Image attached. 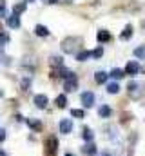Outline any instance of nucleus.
I'll list each match as a JSON object with an SVG mask.
<instances>
[{
  "label": "nucleus",
  "instance_id": "412c9836",
  "mask_svg": "<svg viewBox=\"0 0 145 156\" xmlns=\"http://www.w3.org/2000/svg\"><path fill=\"white\" fill-rule=\"evenodd\" d=\"M134 56L140 58V60H145V45H140L134 49Z\"/></svg>",
  "mask_w": 145,
  "mask_h": 156
},
{
  "label": "nucleus",
  "instance_id": "f03ea898",
  "mask_svg": "<svg viewBox=\"0 0 145 156\" xmlns=\"http://www.w3.org/2000/svg\"><path fill=\"white\" fill-rule=\"evenodd\" d=\"M129 94L133 96V98H140L142 96V85L138 83V82H129Z\"/></svg>",
  "mask_w": 145,
  "mask_h": 156
},
{
  "label": "nucleus",
  "instance_id": "dca6fc26",
  "mask_svg": "<svg viewBox=\"0 0 145 156\" xmlns=\"http://www.w3.org/2000/svg\"><path fill=\"white\" fill-rule=\"evenodd\" d=\"M26 2H20V4H15L13 5V15H20V13H24L26 11Z\"/></svg>",
  "mask_w": 145,
  "mask_h": 156
},
{
  "label": "nucleus",
  "instance_id": "7ed1b4c3",
  "mask_svg": "<svg viewBox=\"0 0 145 156\" xmlns=\"http://www.w3.org/2000/svg\"><path fill=\"white\" fill-rule=\"evenodd\" d=\"M80 100H82V105H83V107H93V104H94V94H93L91 91H85V93H82Z\"/></svg>",
  "mask_w": 145,
  "mask_h": 156
},
{
  "label": "nucleus",
  "instance_id": "39448f33",
  "mask_svg": "<svg viewBox=\"0 0 145 156\" xmlns=\"http://www.w3.org/2000/svg\"><path fill=\"white\" fill-rule=\"evenodd\" d=\"M138 71H140V66H138V62H134V60H131L127 66H125V75H129V76H136L138 75Z\"/></svg>",
  "mask_w": 145,
  "mask_h": 156
},
{
  "label": "nucleus",
  "instance_id": "0eeeda50",
  "mask_svg": "<svg viewBox=\"0 0 145 156\" xmlns=\"http://www.w3.org/2000/svg\"><path fill=\"white\" fill-rule=\"evenodd\" d=\"M72 131V120L69 118H64V120H60V133H64V134H69Z\"/></svg>",
  "mask_w": 145,
  "mask_h": 156
},
{
  "label": "nucleus",
  "instance_id": "1a4fd4ad",
  "mask_svg": "<svg viewBox=\"0 0 145 156\" xmlns=\"http://www.w3.org/2000/svg\"><path fill=\"white\" fill-rule=\"evenodd\" d=\"M74 42H78V38H67V40H64V44H62L64 53H72V51H74V45H71V44H74Z\"/></svg>",
  "mask_w": 145,
  "mask_h": 156
},
{
  "label": "nucleus",
  "instance_id": "20e7f679",
  "mask_svg": "<svg viewBox=\"0 0 145 156\" xmlns=\"http://www.w3.org/2000/svg\"><path fill=\"white\" fill-rule=\"evenodd\" d=\"M45 147H47V156H55L56 149H58V140H56L55 136L47 138V144H45Z\"/></svg>",
  "mask_w": 145,
  "mask_h": 156
},
{
  "label": "nucleus",
  "instance_id": "6e6552de",
  "mask_svg": "<svg viewBox=\"0 0 145 156\" xmlns=\"http://www.w3.org/2000/svg\"><path fill=\"white\" fill-rule=\"evenodd\" d=\"M5 24H7L9 27L16 29V27H20V16H18V15H11V16H7Z\"/></svg>",
  "mask_w": 145,
  "mask_h": 156
},
{
  "label": "nucleus",
  "instance_id": "f3484780",
  "mask_svg": "<svg viewBox=\"0 0 145 156\" xmlns=\"http://www.w3.org/2000/svg\"><path fill=\"white\" fill-rule=\"evenodd\" d=\"M82 136H83V140L89 144V142H93V138H94V134H93V131L89 129V127H83V133H82Z\"/></svg>",
  "mask_w": 145,
  "mask_h": 156
},
{
  "label": "nucleus",
  "instance_id": "4be33fe9",
  "mask_svg": "<svg viewBox=\"0 0 145 156\" xmlns=\"http://www.w3.org/2000/svg\"><path fill=\"white\" fill-rule=\"evenodd\" d=\"M111 76L114 78V80H120V78H123V76H125V73H123L122 69H118V67H114V69L111 71Z\"/></svg>",
  "mask_w": 145,
  "mask_h": 156
},
{
  "label": "nucleus",
  "instance_id": "a878e982",
  "mask_svg": "<svg viewBox=\"0 0 145 156\" xmlns=\"http://www.w3.org/2000/svg\"><path fill=\"white\" fill-rule=\"evenodd\" d=\"M83 115H85V113H83L82 109H72L71 111V116H74V118H83Z\"/></svg>",
  "mask_w": 145,
  "mask_h": 156
},
{
  "label": "nucleus",
  "instance_id": "aec40b11",
  "mask_svg": "<svg viewBox=\"0 0 145 156\" xmlns=\"http://www.w3.org/2000/svg\"><path fill=\"white\" fill-rule=\"evenodd\" d=\"M131 37H133V26H127V27L123 29V33L120 35V38L122 40H129Z\"/></svg>",
  "mask_w": 145,
  "mask_h": 156
},
{
  "label": "nucleus",
  "instance_id": "c756f323",
  "mask_svg": "<svg viewBox=\"0 0 145 156\" xmlns=\"http://www.w3.org/2000/svg\"><path fill=\"white\" fill-rule=\"evenodd\" d=\"M4 140H5V131H4V129H0V144H2Z\"/></svg>",
  "mask_w": 145,
  "mask_h": 156
},
{
  "label": "nucleus",
  "instance_id": "473e14b6",
  "mask_svg": "<svg viewBox=\"0 0 145 156\" xmlns=\"http://www.w3.org/2000/svg\"><path fill=\"white\" fill-rule=\"evenodd\" d=\"M65 156H74V154H71V153H67V154H65Z\"/></svg>",
  "mask_w": 145,
  "mask_h": 156
},
{
  "label": "nucleus",
  "instance_id": "ddd939ff",
  "mask_svg": "<svg viewBox=\"0 0 145 156\" xmlns=\"http://www.w3.org/2000/svg\"><path fill=\"white\" fill-rule=\"evenodd\" d=\"M91 58V51H80V53H76V60L78 62H85V60H89Z\"/></svg>",
  "mask_w": 145,
  "mask_h": 156
},
{
  "label": "nucleus",
  "instance_id": "9d476101",
  "mask_svg": "<svg viewBox=\"0 0 145 156\" xmlns=\"http://www.w3.org/2000/svg\"><path fill=\"white\" fill-rule=\"evenodd\" d=\"M82 151H83V154H87V156H94L96 154V145L93 142H89V144H85L82 147Z\"/></svg>",
  "mask_w": 145,
  "mask_h": 156
},
{
  "label": "nucleus",
  "instance_id": "423d86ee",
  "mask_svg": "<svg viewBox=\"0 0 145 156\" xmlns=\"http://www.w3.org/2000/svg\"><path fill=\"white\" fill-rule=\"evenodd\" d=\"M33 102H35V105L38 109H45L47 104H49V98H47L45 94H36L35 98H33Z\"/></svg>",
  "mask_w": 145,
  "mask_h": 156
},
{
  "label": "nucleus",
  "instance_id": "cd10ccee",
  "mask_svg": "<svg viewBox=\"0 0 145 156\" xmlns=\"http://www.w3.org/2000/svg\"><path fill=\"white\" fill-rule=\"evenodd\" d=\"M5 42H9V37L5 33H0V45H4Z\"/></svg>",
  "mask_w": 145,
  "mask_h": 156
},
{
  "label": "nucleus",
  "instance_id": "2f4dec72",
  "mask_svg": "<svg viewBox=\"0 0 145 156\" xmlns=\"http://www.w3.org/2000/svg\"><path fill=\"white\" fill-rule=\"evenodd\" d=\"M0 156H7V154H5V153H4V151H0Z\"/></svg>",
  "mask_w": 145,
  "mask_h": 156
},
{
  "label": "nucleus",
  "instance_id": "c9c22d12",
  "mask_svg": "<svg viewBox=\"0 0 145 156\" xmlns=\"http://www.w3.org/2000/svg\"><path fill=\"white\" fill-rule=\"evenodd\" d=\"M143 26H145V22H143Z\"/></svg>",
  "mask_w": 145,
  "mask_h": 156
},
{
  "label": "nucleus",
  "instance_id": "5701e85b",
  "mask_svg": "<svg viewBox=\"0 0 145 156\" xmlns=\"http://www.w3.org/2000/svg\"><path fill=\"white\" fill-rule=\"evenodd\" d=\"M107 91L111 93V94H118V93H120V85H118L116 82H112V83L107 85Z\"/></svg>",
  "mask_w": 145,
  "mask_h": 156
},
{
  "label": "nucleus",
  "instance_id": "f8f14e48",
  "mask_svg": "<svg viewBox=\"0 0 145 156\" xmlns=\"http://www.w3.org/2000/svg\"><path fill=\"white\" fill-rule=\"evenodd\" d=\"M35 33H36V37H47V35H49V29H47L45 26L38 24V26L35 27Z\"/></svg>",
  "mask_w": 145,
  "mask_h": 156
},
{
  "label": "nucleus",
  "instance_id": "a211bd4d",
  "mask_svg": "<svg viewBox=\"0 0 145 156\" xmlns=\"http://www.w3.org/2000/svg\"><path fill=\"white\" fill-rule=\"evenodd\" d=\"M111 113H112V111H111V107H109V105H102V107L98 109V115H100L102 118H109V116H111Z\"/></svg>",
  "mask_w": 145,
  "mask_h": 156
},
{
  "label": "nucleus",
  "instance_id": "9b49d317",
  "mask_svg": "<svg viewBox=\"0 0 145 156\" xmlns=\"http://www.w3.org/2000/svg\"><path fill=\"white\" fill-rule=\"evenodd\" d=\"M26 123H27V125H29L33 131H36V133L42 129V122H38V120H33V118H27V120H26Z\"/></svg>",
  "mask_w": 145,
  "mask_h": 156
},
{
  "label": "nucleus",
  "instance_id": "f704fd0d",
  "mask_svg": "<svg viewBox=\"0 0 145 156\" xmlns=\"http://www.w3.org/2000/svg\"><path fill=\"white\" fill-rule=\"evenodd\" d=\"M143 73H145V66H143Z\"/></svg>",
  "mask_w": 145,
  "mask_h": 156
},
{
  "label": "nucleus",
  "instance_id": "2eb2a0df",
  "mask_svg": "<svg viewBox=\"0 0 145 156\" xmlns=\"http://www.w3.org/2000/svg\"><path fill=\"white\" fill-rule=\"evenodd\" d=\"M107 73H105V71H98V73H96V75H94V80H96V83H105V82H107Z\"/></svg>",
  "mask_w": 145,
  "mask_h": 156
},
{
  "label": "nucleus",
  "instance_id": "6ab92c4d",
  "mask_svg": "<svg viewBox=\"0 0 145 156\" xmlns=\"http://www.w3.org/2000/svg\"><path fill=\"white\" fill-rule=\"evenodd\" d=\"M96 38H98V42H109V40H111V35H109L105 29H102V31H98Z\"/></svg>",
  "mask_w": 145,
  "mask_h": 156
},
{
  "label": "nucleus",
  "instance_id": "b1692460",
  "mask_svg": "<svg viewBox=\"0 0 145 156\" xmlns=\"http://www.w3.org/2000/svg\"><path fill=\"white\" fill-rule=\"evenodd\" d=\"M91 56H93V58H102V56H104V47H102V45L96 47V49L91 53Z\"/></svg>",
  "mask_w": 145,
  "mask_h": 156
},
{
  "label": "nucleus",
  "instance_id": "393cba45",
  "mask_svg": "<svg viewBox=\"0 0 145 156\" xmlns=\"http://www.w3.org/2000/svg\"><path fill=\"white\" fill-rule=\"evenodd\" d=\"M51 66H58V67H62V58H60V56H51Z\"/></svg>",
  "mask_w": 145,
  "mask_h": 156
},
{
  "label": "nucleus",
  "instance_id": "bb28decb",
  "mask_svg": "<svg viewBox=\"0 0 145 156\" xmlns=\"http://www.w3.org/2000/svg\"><path fill=\"white\" fill-rule=\"evenodd\" d=\"M29 85H31V80H29V78H24V80H22V89H24V91H27V89H29Z\"/></svg>",
  "mask_w": 145,
  "mask_h": 156
},
{
  "label": "nucleus",
  "instance_id": "4468645a",
  "mask_svg": "<svg viewBox=\"0 0 145 156\" xmlns=\"http://www.w3.org/2000/svg\"><path fill=\"white\" fill-rule=\"evenodd\" d=\"M55 102H56V107H60V109H64V107L67 105V96H65V94H58Z\"/></svg>",
  "mask_w": 145,
  "mask_h": 156
},
{
  "label": "nucleus",
  "instance_id": "f257e3e1",
  "mask_svg": "<svg viewBox=\"0 0 145 156\" xmlns=\"http://www.w3.org/2000/svg\"><path fill=\"white\" fill-rule=\"evenodd\" d=\"M76 87H78V78H76V75L72 73L69 78H65L64 89H65V93H72V91H76Z\"/></svg>",
  "mask_w": 145,
  "mask_h": 156
},
{
  "label": "nucleus",
  "instance_id": "72a5a7b5",
  "mask_svg": "<svg viewBox=\"0 0 145 156\" xmlns=\"http://www.w3.org/2000/svg\"><path fill=\"white\" fill-rule=\"evenodd\" d=\"M26 2H35V0H26Z\"/></svg>",
  "mask_w": 145,
  "mask_h": 156
},
{
  "label": "nucleus",
  "instance_id": "c85d7f7f",
  "mask_svg": "<svg viewBox=\"0 0 145 156\" xmlns=\"http://www.w3.org/2000/svg\"><path fill=\"white\" fill-rule=\"evenodd\" d=\"M0 16H5V4H4V0H0Z\"/></svg>",
  "mask_w": 145,
  "mask_h": 156
},
{
  "label": "nucleus",
  "instance_id": "7c9ffc66",
  "mask_svg": "<svg viewBox=\"0 0 145 156\" xmlns=\"http://www.w3.org/2000/svg\"><path fill=\"white\" fill-rule=\"evenodd\" d=\"M44 2H47V4H56L58 0H44Z\"/></svg>",
  "mask_w": 145,
  "mask_h": 156
}]
</instances>
